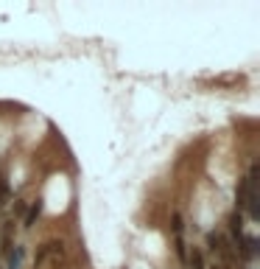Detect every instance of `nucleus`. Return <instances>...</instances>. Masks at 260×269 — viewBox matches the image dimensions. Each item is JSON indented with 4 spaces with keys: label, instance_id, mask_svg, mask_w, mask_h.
Segmentation results:
<instances>
[{
    "label": "nucleus",
    "instance_id": "obj_6",
    "mask_svg": "<svg viewBox=\"0 0 260 269\" xmlns=\"http://www.w3.org/2000/svg\"><path fill=\"white\" fill-rule=\"evenodd\" d=\"M182 230H185V224H182V216L176 213V216H173V233L182 235Z\"/></svg>",
    "mask_w": 260,
    "mask_h": 269
},
{
    "label": "nucleus",
    "instance_id": "obj_1",
    "mask_svg": "<svg viewBox=\"0 0 260 269\" xmlns=\"http://www.w3.org/2000/svg\"><path fill=\"white\" fill-rule=\"evenodd\" d=\"M65 255V244L62 241H48L42 244V250L36 252V264H45L48 258H62Z\"/></svg>",
    "mask_w": 260,
    "mask_h": 269
},
{
    "label": "nucleus",
    "instance_id": "obj_2",
    "mask_svg": "<svg viewBox=\"0 0 260 269\" xmlns=\"http://www.w3.org/2000/svg\"><path fill=\"white\" fill-rule=\"evenodd\" d=\"M39 213H42V202L36 199L31 208H28V213H25V219H23V227H34L36 219H39Z\"/></svg>",
    "mask_w": 260,
    "mask_h": 269
},
{
    "label": "nucleus",
    "instance_id": "obj_7",
    "mask_svg": "<svg viewBox=\"0 0 260 269\" xmlns=\"http://www.w3.org/2000/svg\"><path fill=\"white\" fill-rule=\"evenodd\" d=\"M213 269H215V267H213Z\"/></svg>",
    "mask_w": 260,
    "mask_h": 269
},
{
    "label": "nucleus",
    "instance_id": "obj_3",
    "mask_svg": "<svg viewBox=\"0 0 260 269\" xmlns=\"http://www.w3.org/2000/svg\"><path fill=\"white\" fill-rule=\"evenodd\" d=\"M25 258V247H14V252H9V269H20Z\"/></svg>",
    "mask_w": 260,
    "mask_h": 269
},
{
    "label": "nucleus",
    "instance_id": "obj_4",
    "mask_svg": "<svg viewBox=\"0 0 260 269\" xmlns=\"http://www.w3.org/2000/svg\"><path fill=\"white\" fill-rule=\"evenodd\" d=\"M188 261H191L193 269H204V255H202V250H199V247H193V252L188 255Z\"/></svg>",
    "mask_w": 260,
    "mask_h": 269
},
{
    "label": "nucleus",
    "instance_id": "obj_5",
    "mask_svg": "<svg viewBox=\"0 0 260 269\" xmlns=\"http://www.w3.org/2000/svg\"><path fill=\"white\" fill-rule=\"evenodd\" d=\"M176 255H179L182 261H188V244H185L182 235H176Z\"/></svg>",
    "mask_w": 260,
    "mask_h": 269
}]
</instances>
